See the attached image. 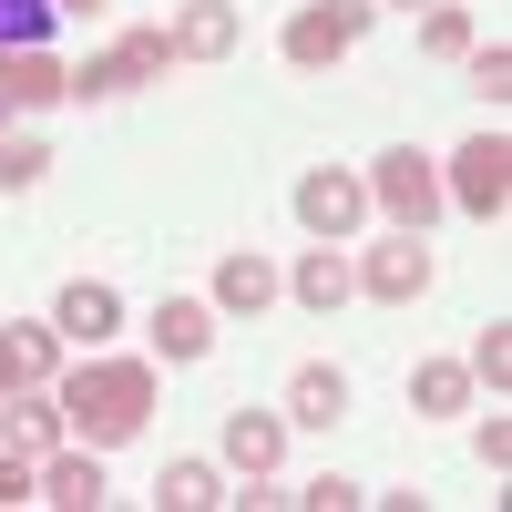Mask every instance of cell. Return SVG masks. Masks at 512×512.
I'll list each match as a JSON object with an SVG mask.
<instances>
[{
  "instance_id": "484cf974",
  "label": "cell",
  "mask_w": 512,
  "mask_h": 512,
  "mask_svg": "<svg viewBox=\"0 0 512 512\" xmlns=\"http://www.w3.org/2000/svg\"><path fill=\"white\" fill-rule=\"evenodd\" d=\"M21 502H41V461L0 451V512H21Z\"/></svg>"
},
{
  "instance_id": "52a82bcc",
  "label": "cell",
  "mask_w": 512,
  "mask_h": 512,
  "mask_svg": "<svg viewBox=\"0 0 512 512\" xmlns=\"http://www.w3.org/2000/svg\"><path fill=\"white\" fill-rule=\"evenodd\" d=\"M349 267H359V287H369V297H390V308H410V297L431 287V246H420L410 226H390V236H379L369 256H349Z\"/></svg>"
},
{
  "instance_id": "d6986e66",
  "label": "cell",
  "mask_w": 512,
  "mask_h": 512,
  "mask_svg": "<svg viewBox=\"0 0 512 512\" xmlns=\"http://www.w3.org/2000/svg\"><path fill=\"white\" fill-rule=\"evenodd\" d=\"M154 502H164V512H205V502H226V472H216V461H164Z\"/></svg>"
},
{
  "instance_id": "30bf717a",
  "label": "cell",
  "mask_w": 512,
  "mask_h": 512,
  "mask_svg": "<svg viewBox=\"0 0 512 512\" xmlns=\"http://www.w3.org/2000/svg\"><path fill=\"white\" fill-rule=\"evenodd\" d=\"M277 287L297 297V308H318V318H328V308H349V297H359V267H349V256H338V246L318 236V246H308V256H297V267H287Z\"/></svg>"
},
{
  "instance_id": "cb8c5ba5",
  "label": "cell",
  "mask_w": 512,
  "mask_h": 512,
  "mask_svg": "<svg viewBox=\"0 0 512 512\" xmlns=\"http://www.w3.org/2000/svg\"><path fill=\"white\" fill-rule=\"evenodd\" d=\"M420 41H431L441 62H461V52H472V21H461L451 0H431V11H420Z\"/></svg>"
},
{
  "instance_id": "7402d4cb",
  "label": "cell",
  "mask_w": 512,
  "mask_h": 512,
  "mask_svg": "<svg viewBox=\"0 0 512 512\" xmlns=\"http://www.w3.org/2000/svg\"><path fill=\"white\" fill-rule=\"evenodd\" d=\"M461 369H472V390H492V400H502V390H512V328L492 318V328L472 338V359H461Z\"/></svg>"
},
{
  "instance_id": "7c38bea8",
  "label": "cell",
  "mask_w": 512,
  "mask_h": 512,
  "mask_svg": "<svg viewBox=\"0 0 512 512\" xmlns=\"http://www.w3.org/2000/svg\"><path fill=\"white\" fill-rule=\"evenodd\" d=\"M277 461H287V410H236L226 420V472L236 482H267Z\"/></svg>"
},
{
  "instance_id": "f546056e",
  "label": "cell",
  "mask_w": 512,
  "mask_h": 512,
  "mask_svg": "<svg viewBox=\"0 0 512 512\" xmlns=\"http://www.w3.org/2000/svg\"><path fill=\"white\" fill-rule=\"evenodd\" d=\"M400 11H431V0H400Z\"/></svg>"
},
{
  "instance_id": "4316f807",
  "label": "cell",
  "mask_w": 512,
  "mask_h": 512,
  "mask_svg": "<svg viewBox=\"0 0 512 512\" xmlns=\"http://www.w3.org/2000/svg\"><path fill=\"white\" fill-rule=\"evenodd\" d=\"M287 502H308V512H359L369 492H359V482H338V472H318L308 492H287Z\"/></svg>"
},
{
  "instance_id": "8fae6325",
  "label": "cell",
  "mask_w": 512,
  "mask_h": 512,
  "mask_svg": "<svg viewBox=\"0 0 512 512\" xmlns=\"http://www.w3.org/2000/svg\"><path fill=\"white\" fill-rule=\"evenodd\" d=\"M267 297H277V267H267L256 246H226V256H216V287H205V308H216V318H256Z\"/></svg>"
},
{
  "instance_id": "f1b7e54d",
  "label": "cell",
  "mask_w": 512,
  "mask_h": 512,
  "mask_svg": "<svg viewBox=\"0 0 512 512\" xmlns=\"http://www.w3.org/2000/svg\"><path fill=\"white\" fill-rule=\"evenodd\" d=\"M52 11H103V0H52Z\"/></svg>"
},
{
  "instance_id": "277c9868",
  "label": "cell",
  "mask_w": 512,
  "mask_h": 512,
  "mask_svg": "<svg viewBox=\"0 0 512 512\" xmlns=\"http://www.w3.org/2000/svg\"><path fill=\"white\" fill-rule=\"evenodd\" d=\"M369 21H379V0H308V11L287 21L277 52H287L297 72H338V62L359 52V31H369Z\"/></svg>"
},
{
  "instance_id": "9a60e30c",
  "label": "cell",
  "mask_w": 512,
  "mask_h": 512,
  "mask_svg": "<svg viewBox=\"0 0 512 512\" xmlns=\"http://www.w3.org/2000/svg\"><path fill=\"white\" fill-rule=\"evenodd\" d=\"M41 502H62V512H93V502H103V451H82V441L41 451Z\"/></svg>"
},
{
  "instance_id": "603a6c76",
  "label": "cell",
  "mask_w": 512,
  "mask_h": 512,
  "mask_svg": "<svg viewBox=\"0 0 512 512\" xmlns=\"http://www.w3.org/2000/svg\"><path fill=\"white\" fill-rule=\"evenodd\" d=\"M461 72H472V93L502 113L512 103V52H502V41H472V52H461Z\"/></svg>"
},
{
  "instance_id": "6da1fadb",
  "label": "cell",
  "mask_w": 512,
  "mask_h": 512,
  "mask_svg": "<svg viewBox=\"0 0 512 512\" xmlns=\"http://www.w3.org/2000/svg\"><path fill=\"white\" fill-rule=\"evenodd\" d=\"M62 431L82 451H123V441H144V420H154V359H103V349H82V369L62 379Z\"/></svg>"
},
{
  "instance_id": "9c48e42d",
  "label": "cell",
  "mask_w": 512,
  "mask_h": 512,
  "mask_svg": "<svg viewBox=\"0 0 512 512\" xmlns=\"http://www.w3.org/2000/svg\"><path fill=\"white\" fill-rule=\"evenodd\" d=\"M52 328H62V349H103V338L123 328V297H113L103 277H72V287L52 297Z\"/></svg>"
},
{
  "instance_id": "7a4b0ae2",
  "label": "cell",
  "mask_w": 512,
  "mask_h": 512,
  "mask_svg": "<svg viewBox=\"0 0 512 512\" xmlns=\"http://www.w3.org/2000/svg\"><path fill=\"white\" fill-rule=\"evenodd\" d=\"M359 185H369V205H379L390 226L431 236V216H441V154H420V144H390V154H379Z\"/></svg>"
},
{
  "instance_id": "5bb4252c",
  "label": "cell",
  "mask_w": 512,
  "mask_h": 512,
  "mask_svg": "<svg viewBox=\"0 0 512 512\" xmlns=\"http://www.w3.org/2000/svg\"><path fill=\"white\" fill-rule=\"evenodd\" d=\"M236 0H185V11H175V62H226L236 52Z\"/></svg>"
},
{
  "instance_id": "5b68a950",
  "label": "cell",
  "mask_w": 512,
  "mask_h": 512,
  "mask_svg": "<svg viewBox=\"0 0 512 512\" xmlns=\"http://www.w3.org/2000/svg\"><path fill=\"white\" fill-rule=\"evenodd\" d=\"M297 226H308V236H328V246H349L359 236V216H369V185L349 175V164H308V175H297Z\"/></svg>"
},
{
  "instance_id": "e0dca14e",
  "label": "cell",
  "mask_w": 512,
  "mask_h": 512,
  "mask_svg": "<svg viewBox=\"0 0 512 512\" xmlns=\"http://www.w3.org/2000/svg\"><path fill=\"white\" fill-rule=\"evenodd\" d=\"M287 420H297V431H338V420H349V379H338L328 359H308L287 379Z\"/></svg>"
},
{
  "instance_id": "ac0fdd59",
  "label": "cell",
  "mask_w": 512,
  "mask_h": 512,
  "mask_svg": "<svg viewBox=\"0 0 512 512\" xmlns=\"http://www.w3.org/2000/svg\"><path fill=\"white\" fill-rule=\"evenodd\" d=\"M410 410H420V420L472 410V369H461V359H420V369H410Z\"/></svg>"
},
{
  "instance_id": "83f0119b",
  "label": "cell",
  "mask_w": 512,
  "mask_h": 512,
  "mask_svg": "<svg viewBox=\"0 0 512 512\" xmlns=\"http://www.w3.org/2000/svg\"><path fill=\"white\" fill-rule=\"evenodd\" d=\"M482 472H512V420H502V410L482 420Z\"/></svg>"
},
{
  "instance_id": "4fadbf2b",
  "label": "cell",
  "mask_w": 512,
  "mask_h": 512,
  "mask_svg": "<svg viewBox=\"0 0 512 512\" xmlns=\"http://www.w3.org/2000/svg\"><path fill=\"white\" fill-rule=\"evenodd\" d=\"M72 431H62V400L52 390H11L0 400V451H21V461H41V451H62Z\"/></svg>"
},
{
  "instance_id": "ba28073f",
  "label": "cell",
  "mask_w": 512,
  "mask_h": 512,
  "mask_svg": "<svg viewBox=\"0 0 512 512\" xmlns=\"http://www.w3.org/2000/svg\"><path fill=\"white\" fill-rule=\"evenodd\" d=\"M52 369H62V328L52 318H0V400L52 390Z\"/></svg>"
},
{
  "instance_id": "8992f818",
  "label": "cell",
  "mask_w": 512,
  "mask_h": 512,
  "mask_svg": "<svg viewBox=\"0 0 512 512\" xmlns=\"http://www.w3.org/2000/svg\"><path fill=\"white\" fill-rule=\"evenodd\" d=\"M52 103H72V62H52L41 41H11V52H0V123L52 113Z\"/></svg>"
},
{
  "instance_id": "3957f363",
  "label": "cell",
  "mask_w": 512,
  "mask_h": 512,
  "mask_svg": "<svg viewBox=\"0 0 512 512\" xmlns=\"http://www.w3.org/2000/svg\"><path fill=\"white\" fill-rule=\"evenodd\" d=\"M441 205H461V216H502V205H512V144H502V123H482V134L451 144Z\"/></svg>"
},
{
  "instance_id": "ffe728a7",
  "label": "cell",
  "mask_w": 512,
  "mask_h": 512,
  "mask_svg": "<svg viewBox=\"0 0 512 512\" xmlns=\"http://www.w3.org/2000/svg\"><path fill=\"white\" fill-rule=\"evenodd\" d=\"M113 62H123V82L144 93V82L175 72V31H123V41H113Z\"/></svg>"
},
{
  "instance_id": "d4e9b609",
  "label": "cell",
  "mask_w": 512,
  "mask_h": 512,
  "mask_svg": "<svg viewBox=\"0 0 512 512\" xmlns=\"http://www.w3.org/2000/svg\"><path fill=\"white\" fill-rule=\"evenodd\" d=\"M123 93H134V82H123V62H113V52L72 72V103H123Z\"/></svg>"
},
{
  "instance_id": "44dd1931",
  "label": "cell",
  "mask_w": 512,
  "mask_h": 512,
  "mask_svg": "<svg viewBox=\"0 0 512 512\" xmlns=\"http://www.w3.org/2000/svg\"><path fill=\"white\" fill-rule=\"evenodd\" d=\"M41 175H52V144L41 134H0V195H31Z\"/></svg>"
},
{
  "instance_id": "2e32d148",
  "label": "cell",
  "mask_w": 512,
  "mask_h": 512,
  "mask_svg": "<svg viewBox=\"0 0 512 512\" xmlns=\"http://www.w3.org/2000/svg\"><path fill=\"white\" fill-rule=\"evenodd\" d=\"M154 349L175 369H195L205 349H216V308H205V297H164V308H154Z\"/></svg>"
}]
</instances>
